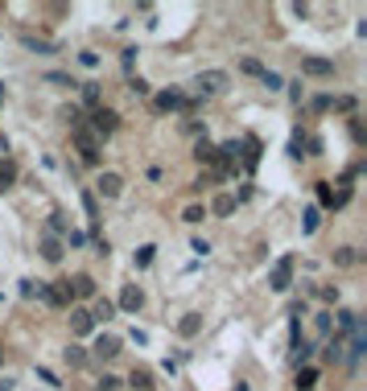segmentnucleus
Wrapping results in <instances>:
<instances>
[{
	"label": "nucleus",
	"mask_w": 367,
	"mask_h": 391,
	"mask_svg": "<svg viewBox=\"0 0 367 391\" xmlns=\"http://www.w3.org/2000/svg\"><path fill=\"white\" fill-rule=\"evenodd\" d=\"M194 87H198V95H223L227 91V75L223 70H202L194 79Z\"/></svg>",
	"instance_id": "3"
},
{
	"label": "nucleus",
	"mask_w": 367,
	"mask_h": 391,
	"mask_svg": "<svg viewBox=\"0 0 367 391\" xmlns=\"http://www.w3.org/2000/svg\"><path fill=\"white\" fill-rule=\"evenodd\" d=\"M318 297H322V301H338V289H330V284H326V289H318Z\"/></svg>",
	"instance_id": "36"
},
{
	"label": "nucleus",
	"mask_w": 367,
	"mask_h": 391,
	"mask_svg": "<svg viewBox=\"0 0 367 391\" xmlns=\"http://www.w3.org/2000/svg\"><path fill=\"white\" fill-rule=\"evenodd\" d=\"M194 157H198L202 165H215V148H211V140H207V136H202V140L194 144Z\"/></svg>",
	"instance_id": "17"
},
{
	"label": "nucleus",
	"mask_w": 367,
	"mask_h": 391,
	"mask_svg": "<svg viewBox=\"0 0 367 391\" xmlns=\"http://www.w3.org/2000/svg\"><path fill=\"white\" fill-rule=\"evenodd\" d=\"M4 153H8V140H4V136H0V161H4Z\"/></svg>",
	"instance_id": "37"
},
{
	"label": "nucleus",
	"mask_w": 367,
	"mask_h": 391,
	"mask_svg": "<svg viewBox=\"0 0 367 391\" xmlns=\"http://www.w3.org/2000/svg\"><path fill=\"white\" fill-rule=\"evenodd\" d=\"M112 313H116V305H112V301H103V297H99V301H95V309H91V321H107Z\"/></svg>",
	"instance_id": "19"
},
{
	"label": "nucleus",
	"mask_w": 367,
	"mask_h": 391,
	"mask_svg": "<svg viewBox=\"0 0 367 391\" xmlns=\"http://www.w3.org/2000/svg\"><path fill=\"white\" fill-rule=\"evenodd\" d=\"M128 383H133L137 391H153V388H157V383H153V375H149L144 367H133V379H128Z\"/></svg>",
	"instance_id": "15"
},
{
	"label": "nucleus",
	"mask_w": 367,
	"mask_h": 391,
	"mask_svg": "<svg viewBox=\"0 0 367 391\" xmlns=\"http://www.w3.org/2000/svg\"><path fill=\"white\" fill-rule=\"evenodd\" d=\"M153 252H157V247H153V243H144V247L137 252V268H149V263H153Z\"/></svg>",
	"instance_id": "24"
},
{
	"label": "nucleus",
	"mask_w": 367,
	"mask_h": 391,
	"mask_svg": "<svg viewBox=\"0 0 367 391\" xmlns=\"http://www.w3.org/2000/svg\"><path fill=\"white\" fill-rule=\"evenodd\" d=\"M202 218H207L202 206H186V210H182V222H202Z\"/></svg>",
	"instance_id": "26"
},
{
	"label": "nucleus",
	"mask_w": 367,
	"mask_h": 391,
	"mask_svg": "<svg viewBox=\"0 0 367 391\" xmlns=\"http://www.w3.org/2000/svg\"><path fill=\"white\" fill-rule=\"evenodd\" d=\"M244 70H248V75H260V79H264V66H260V62H252V58L244 62Z\"/></svg>",
	"instance_id": "34"
},
{
	"label": "nucleus",
	"mask_w": 367,
	"mask_h": 391,
	"mask_svg": "<svg viewBox=\"0 0 367 391\" xmlns=\"http://www.w3.org/2000/svg\"><path fill=\"white\" fill-rule=\"evenodd\" d=\"M301 70H306V75H314V79H322V75H330V70H334V62H330V58H306V62H301Z\"/></svg>",
	"instance_id": "10"
},
{
	"label": "nucleus",
	"mask_w": 367,
	"mask_h": 391,
	"mask_svg": "<svg viewBox=\"0 0 367 391\" xmlns=\"http://www.w3.org/2000/svg\"><path fill=\"white\" fill-rule=\"evenodd\" d=\"M153 107H157V112H178V107H186V99L178 95V91H165V95L153 99Z\"/></svg>",
	"instance_id": "8"
},
{
	"label": "nucleus",
	"mask_w": 367,
	"mask_h": 391,
	"mask_svg": "<svg viewBox=\"0 0 367 391\" xmlns=\"http://www.w3.org/2000/svg\"><path fill=\"white\" fill-rule=\"evenodd\" d=\"M116 128H120V116H116L112 107H95V116H91V132H95V136H112Z\"/></svg>",
	"instance_id": "4"
},
{
	"label": "nucleus",
	"mask_w": 367,
	"mask_h": 391,
	"mask_svg": "<svg viewBox=\"0 0 367 391\" xmlns=\"http://www.w3.org/2000/svg\"><path fill=\"white\" fill-rule=\"evenodd\" d=\"M318 231V210H306V235H314Z\"/></svg>",
	"instance_id": "32"
},
{
	"label": "nucleus",
	"mask_w": 367,
	"mask_h": 391,
	"mask_svg": "<svg viewBox=\"0 0 367 391\" xmlns=\"http://www.w3.org/2000/svg\"><path fill=\"white\" fill-rule=\"evenodd\" d=\"M42 260H50V263L62 260V243H58L54 235H46V239H42Z\"/></svg>",
	"instance_id": "14"
},
{
	"label": "nucleus",
	"mask_w": 367,
	"mask_h": 391,
	"mask_svg": "<svg viewBox=\"0 0 367 391\" xmlns=\"http://www.w3.org/2000/svg\"><path fill=\"white\" fill-rule=\"evenodd\" d=\"M50 231H54V235H58V231H66V218L58 215V210H54V215H50Z\"/></svg>",
	"instance_id": "31"
},
{
	"label": "nucleus",
	"mask_w": 367,
	"mask_h": 391,
	"mask_svg": "<svg viewBox=\"0 0 367 391\" xmlns=\"http://www.w3.org/2000/svg\"><path fill=\"white\" fill-rule=\"evenodd\" d=\"M62 120H66L75 132L83 128V112H79V107H62Z\"/></svg>",
	"instance_id": "21"
},
{
	"label": "nucleus",
	"mask_w": 367,
	"mask_h": 391,
	"mask_svg": "<svg viewBox=\"0 0 367 391\" xmlns=\"http://www.w3.org/2000/svg\"><path fill=\"white\" fill-rule=\"evenodd\" d=\"M75 148L83 157V165H99V136L91 128H79L75 132Z\"/></svg>",
	"instance_id": "1"
},
{
	"label": "nucleus",
	"mask_w": 367,
	"mask_h": 391,
	"mask_svg": "<svg viewBox=\"0 0 367 391\" xmlns=\"http://www.w3.org/2000/svg\"><path fill=\"white\" fill-rule=\"evenodd\" d=\"M0 103H4V87H0Z\"/></svg>",
	"instance_id": "39"
},
{
	"label": "nucleus",
	"mask_w": 367,
	"mask_h": 391,
	"mask_svg": "<svg viewBox=\"0 0 367 391\" xmlns=\"http://www.w3.org/2000/svg\"><path fill=\"white\" fill-rule=\"evenodd\" d=\"M66 362H70V367H83V362H87L83 346H66Z\"/></svg>",
	"instance_id": "23"
},
{
	"label": "nucleus",
	"mask_w": 367,
	"mask_h": 391,
	"mask_svg": "<svg viewBox=\"0 0 367 391\" xmlns=\"http://www.w3.org/2000/svg\"><path fill=\"white\" fill-rule=\"evenodd\" d=\"M83 103L87 107H99V87L95 83H83Z\"/></svg>",
	"instance_id": "22"
},
{
	"label": "nucleus",
	"mask_w": 367,
	"mask_h": 391,
	"mask_svg": "<svg viewBox=\"0 0 367 391\" xmlns=\"http://www.w3.org/2000/svg\"><path fill=\"white\" fill-rule=\"evenodd\" d=\"M83 210H87V218H99V210H95V194H83Z\"/></svg>",
	"instance_id": "30"
},
{
	"label": "nucleus",
	"mask_w": 367,
	"mask_h": 391,
	"mask_svg": "<svg viewBox=\"0 0 367 391\" xmlns=\"http://www.w3.org/2000/svg\"><path fill=\"white\" fill-rule=\"evenodd\" d=\"M140 305H144V293H140L137 284H128V289L120 293V309H128V313H137Z\"/></svg>",
	"instance_id": "9"
},
{
	"label": "nucleus",
	"mask_w": 367,
	"mask_h": 391,
	"mask_svg": "<svg viewBox=\"0 0 367 391\" xmlns=\"http://www.w3.org/2000/svg\"><path fill=\"white\" fill-rule=\"evenodd\" d=\"M198 330H202V317H198V313H186L182 321H178V334H182V338H194Z\"/></svg>",
	"instance_id": "13"
},
{
	"label": "nucleus",
	"mask_w": 367,
	"mask_h": 391,
	"mask_svg": "<svg viewBox=\"0 0 367 391\" xmlns=\"http://www.w3.org/2000/svg\"><path fill=\"white\" fill-rule=\"evenodd\" d=\"M301 148H306V136H301V132H297V136H293V140H289V153H293V157H301Z\"/></svg>",
	"instance_id": "29"
},
{
	"label": "nucleus",
	"mask_w": 367,
	"mask_h": 391,
	"mask_svg": "<svg viewBox=\"0 0 367 391\" xmlns=\"http://www.w3.org/2000/svg\"><path fill=\"white\" fill-rule=\"evenodd\" d=\"M0 391H13V383H8V379H4V383H0Z\"/></svg>",
	"instance_id": "38"
},
{
	"label": "nucleus",
	"mask_w": 367,
	"mask_h": 391,
	"mask_svg": "<svg viewBox=\"0 0 367 391\" xmlns=\"http://www.w3.org/2000/svg\"><path fill=\"white\" fill-rule=\"evenodd\" d=\"M318 198H322V206H334V190L326 181H318Z\"/></svg>",
	"instance_id": "27"
},
{
	"label": "nucleus",
	"mask_w": 367,
	"mask_h": 391,
	"mask_svg": "<svg viewBox=\"0 0 367 391\" xmlns=\"http://www.w3.org/2000/svg\"><path fill=\"white\" fill-rule=\"evenodd\" d=\"M289 284H293V256H280V260L273 263V272H269V289L285 293Z\"/></svg>",
	"instance_id": "2"
},
{
	"label": "nucleus",
	"mask_w": 367,
	"mask_h": 391,
	"mask_svg": "<svg viewBox=\"0 0 367 391\" xmlns=\"http://www.w3.org/2000/svg\"><path fill=\"white\" fill-rule=\"evenodd\" d=\"M314 379H318V371H310V367H306V371L297 375V388H301V391H310V388H314Z\"/></svg>",
	"instance_id": "25"
},
{
	"label": "nucleus",
	"mask_w": 367,
	"mask_h": 391,
	"mask_svg": "<svg viewBox=\"0 0 367 391\" xmlns=\"http://www.w3.org/2000/svg\"><path fill=\"white\" fill-rule=\"evenodd\" d=\"M211 210H215V215H231V210H235V198H231V194H219V198L211 202Z\"/></svg>",
	"instance_id": "20"
},
{
	"label": "nucleus",
	"mask_w": 367,
	"mask_h": 391,
	"mask_svg": "<svg viewBox=\"0 0 367 391\" xmlns=\"http://www.w3.org/2000/svg\"><path fill=\"white\" fill-rule=\"evenodd\" d=\"M91 313H87V309H70V334H79V338H83V334H91Z\"/></svg>",
	"instance_id": "7"
},
{
	"label": "nucleus",
	"mask_w": 367,
	"mask_h": 391,
	"mask_svg": "<svg viewBox=\"0 0 367 391\" xmlns=\"http://www.w3.org/2000/svg\"><path fill=\"white\" fill-rule=\"evenodd\" d=\"M42 301H50L54 309H66V305H70V284H66V280L46 284V289H42Z\"/></svg>",
	"instance_id": "5"
},
{
	"label": "nucleus",
	"mask_w": 367,
	"mask_h": 391,
	"mask_svg": "<svg viewBox=\"0 0 367 391\" xmlns=\"http://www.w3.org/2000/svg\"><path fill=\"white\" fill-rule=\"evenodd\" d=\"M95 354H99V358H116V354H120V338H112V334H103V338L95 342Z\"/></svg>",
	"instance_id": "12"
},
{
	"label": "nucleus",
	"mask_w": 367,
	"mask_h": 391,
	"mask_svg": "<svg viewBox=\"0 0 367 391\" xmlns=\"http://www.w3.org/2000/svg\"><path fill=\"white\" fill-rule=\"evenodd\" d=\"M120 388H124V383H120L116 375H103V379H99V391H120Z\"/></svg>",
	"instance_id": "28"
},
{
	"label": "nucleus",
	"mask_w": 367,
	"mask_h": 391,
	"mask_svg": "<svg viewBox=\"0 0 367 391\" xmlns=\"http://www.w3.org/2000/svg\"><path fill=\"white\" fill-rule=\"evenodd\" d=\"M66 284H70V293H75V297H91V293H95V280L87 276V272H79V276H75V280H66Z\"/></svg>",
	"instance_id": "11"
},
{
	"label": "nucleus",
	"mask_w": 367,
	"mask_h": 391,
	"mask_svg": "<svg viewBox=\"0 0 367 391\" xmlns=\"http://www.w3.org/2000/svg\"><path fill=\"white\" fill-rule=\"evenodd\" d=\"M128 87H133V95H149V83H144V79H133Z\"/></svg>",
	"instance_id": "35"
},
{
	"label": "nucleus",
	"mask_w": 367,
	"mask_h": 391,
	"mask_svg": "<svg viewBox=\"0 0 367 391\" xmlns=\"http://www.w3.org/2000/svg\"><path fill=\"white\" fill-rule=\"evenodd\" d=\"M334 263H338V268H351V263H359V252H355V247H338V252H334Z\"/></svg>",
	"instance_id": "18"
},
{
	"label": "nucleus",
	"mask_w": 367,
	"mask_h": 391,
	"mask_svg": "<svg viewBox=\"0 0 367 391\" xmlns=\"http://www.w3.org/2000/svg\"><path fill=\"white\" fill-rule=\"evenodd\" d=\"M13 181H17V165H13V161L4 157V161H0V194H4V190H8Z\"/></svg>",
	"instance_id": "16"
},
{
	"label": "nucleus",
	"mask_w": 367,
	"mask_h": 391,
	"mask_svg": "<svg viewBox=\"0 0 367 391\" xmlns=\"http://www.w3.org/2000/svg\"><path fill=\"white\" fill-rule=\"evenodd\" d=\"M334 107H338V112H355V99H351V95H343V99H334Z\"/></svg>",
	"instance_id": "33"
},
{
	"label": "nucleus",
	"mask_w": 367,
	"mask_h": 391,
	"mask_svg": "<svg viewBox=\"0 0 367 391\" xmlns=\"http://www.w3.org/2000/svg\"><path fill=\"white\" fill-rule=\"evenodd\" d=\"M95 190H99L103 198H120V194H124V177H120V174H99Z\"/></svg>",
	"instance_id": "6"
}]
</instances>
